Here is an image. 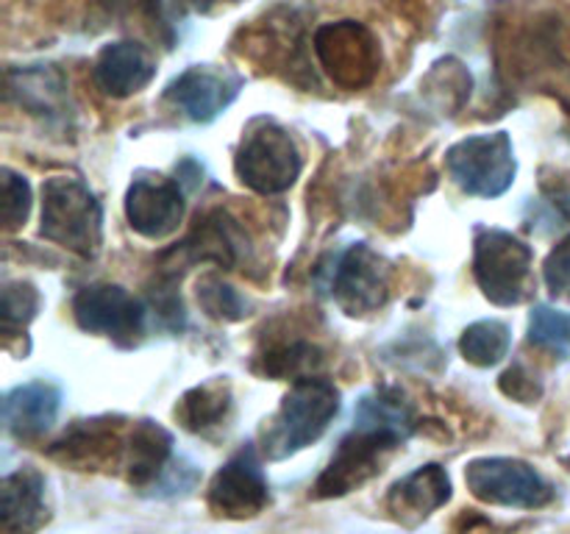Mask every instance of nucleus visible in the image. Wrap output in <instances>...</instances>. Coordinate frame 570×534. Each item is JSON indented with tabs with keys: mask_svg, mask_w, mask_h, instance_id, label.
Returning <instances> with one entry per match:
<instances>
[{
	"mask_svg": "<svg viewBox=\"0 0 570 534\" xmlns=\"http://www.w3.org/2000/svg\"><path fill=\"white\" fill-rule=\"evenodd\" d=\"M187 11H195V14H209L220 0H178Z\"/></svg>",
	"mask_w": 570,
	"mask_h": 534,
	"instance_id": "nucleus-30",
	"label": "nucleus"
},
{
	"mask_svg": "<svg viewBox=\"0 0 570 534\" xmlns=\"http://www.w3.org/2000/svg\"><path fill=\"white\" fill-rule=\"evenodd\" d=\"M451 501V478L445 467L421 465L390 487L387 512L404 526H417Z\"/></svg>",
	"mask_w": 570,
	"mask_h": 534,
	"instance_id": "nucleus-16",
	"label": "nucleus"
},
{
	"mask_svg": "<svg viewBox=\"0 0 570 534\" xmlns=\"http://www.w3.org/2000/svg\"><path fill=\"white\" fill-rule=\"evenodd\" d=\"M337 412L340 389L328 378H295L276 417L262 432V454L276 462L298 454L326 434Z\"/></svg>",
	"mask_w": 570,
	"mask_h": 534,
	"instance_id": "nucleus-1",
	"label": "nucleus"
},
{
	"mask_svg": "<svg viewBox=\"0 0 570 534\" xmlns=\"http://www.w3.org/2000/svg\"><path fill=\"white\" fill-rule=\"evenodd\" d=\"M48 243L92 259L104 243V206L76 176H50L42 184V226Z\"/></svg>",
	"mask_w": 570,
	"mask_h": 534,
	"instance_id": "nucleus-2",
	"label": "nucleus"
},
{
	"mask_svg": "<svg viewBox=\"0 0 570 534\" xmlns=\"http://www.w3.org/2000/svg\"><path fill=\"white\" fill-rule=\"evenodd\" d=\"M534 254L523 239L510 231L484 228L473 243V276L484 298L499 306H518L527 300L532 284Z\"/></svg>",
	"mask_w": 570,
	"mask_h": 534,
	"instance_id": "nucleus-5",
	"label": "nucleus"
},
{
	"mask_svg": "<svg viewBox=\"0 0 570 534\" xmlns=\"http://www.w3.org/2000/svg\"><path fill=\"white\" fill-rule=\"evenodd\" d=\"M176 417L187 432L212 437L232 417V389L226 382H206L187 389L176 404Z\"/></svg>",
	"mask_w": 570,
	"mask_h": 534,
	"instance_id": "nucleus-20",
	"label": "nucleus"
},
{
	"mask_svg": "<svg viewBox=\"0 0 570 534\" xmlns=\"http://www.w3.org/2000/svg\"><path fill=\"white\" fill-rule=\"evenodd\" d=\"M212 515L226 521H248L271 504V484L262 467L259 451L254 445L239 448L220 471L215 473L206 493Z\"/></svg>",
	"mask_w": 570,
	"mask_h": 534,
	"instance_id": "nucleus-9",
	"label": "nucleus"
},
{
	"mask_svg": "<svg viewBox=\"0 0 570 534\" xmlns=\"http://www.w3.org/2000/svg\"><path fill=\"white\" fill-rule=\"evenodd\" d=\"M317 61L343 89H360L376 78L382 50L376 37L362 22L340 20L317 28L312 39Z\"/></svg>",
	"mask_w": 570,
	"mask_h": 534,
	"instance_id": "nucleus-8",
	"label": "nucleus"
},
{
	"mask_svg": "<svg viewBox=\"0 0 570 534\" xmlns=\"http://www.w3.org/2000/svg\"><path fill=\"white\" fill-rule=\"evenodd\" d=\"M465 484L482 504L510 510H540L554 498V487L515 456H479L468 462Z\"/></svg>",
	"mask_w": 570,
	"mask_h": 534,
	"instance_id": "nucleus-7",
	"label": "nucleus"
},
{
	"mask_svg": "<svg viewBox=\"0 0 570 534\" xmlns=\"http://www.w3.org/2000/svg\"><path fill=\"white\" fill-rule=\"evenodd\" d=\"M543 276L551 293L570 298V239H566V243H560L551 250V256L546 259Z\"/></svg>",
	"mask_w": 570,
	"mask_h": 534,
	"instance_id": "nucleus-28",
	"label": "nucleus"
},
{
	"mask_svg": "<svg viewBox=\"0 0 570 534\" xmlns=\"http://www.w3.org/2000/svg\"><path fill=\"white\" fill-rule=\"evenodd\" d=\"M512 332L504 320H476L462 332L460 350L471 365L493 367L510 354Z\"/></svg>",
	"mask_w": 570,
	"mask_h": 534,
	"instance_id": "nucleus-22",
	"label": "nucleus"
},
{
	"mask_svg": "<svg viewBox=\"0 0 570 534\" xmlns=\"http://www.w3.org/2000/svg\"><path fill=\"white\" fill-rule=\"evenodd\" d=\"M128 437L122 439V426L115 417L78 421L70 432L50 445V456L76 471H100V467L122 465Z\"/></svg>",
	"mask_w": 570,
	"mask_h": 534,
	"instance_id": "nucleus-13",
	"label": "nucleus"
},
{
	"mask_svg": "<svg viewBox=\"0 0 570 534\" xmlns=\"http://www.w3.org/2000/svg\"><path fill=\"white\" fill-rule=\"evenodd\" d=\"M39 293L28 281H11L3 289V334L11 339L26 332L28 323L37 317Z\"/></svg>",
	"mask_w": 570,
	"mask_h": 534,
	"instance_id": "nucleus-24",
	"label": "nucleus"
},
{
	"mask_svg": "<svg viewBox=\"0 0 570 534\" xmlns=\"http://www.w3.org/2000/svg\"><path fill=\"white\" fill-rule=\"evenodd\" d=\"M198 304L212 320H220V323H234V320H243L248 315V306H245V298L232 287V284L223 281L217 273H206L200 276L198 281Z\"/></svg>",
	"mask_w": 570,
	"mask_h": 534,
	"instance_id": "nucleus-23",
	"label": "nucleus"
},
{
	"mask_svg": "<svg viewBox=\"0 0 570 534\" xmlns=\"http://www.w3.org/2000/svg\"><path fill=\"white\" fill-rule=\"evenodd\" d=\"M61 389L50 382H28L6 393L3 426L20 443L39 439L59 417Z\"/></svg>",
	"mask_w": 570,
	"mask_h": 534,
	"instance_id": "nucleus-18",
	"label": "nucleus"
},
{
	"mask_svg": "<svg viewBox=\"0 0 570 534\" xmlns=\"http://www.w3.org/2000/svg\"><path fill=\"white\" fill-rule=\"evenodd\" d=\"M529 339L540 348L570 350V312L551 309V306H538L529 317Z\"/></svg>",
	"mask_w": 570,
	"mask_h": 534,
	"instance_id": "nucleus-25",
	"label": "nucleus"
},
{
	"mask_svg": "<svg viewBox=\"0 0 570 534\" xmlns=\"http://www.w3.org/2000/svg\"><path fill=\"white\" fill-rule=\"evenodd\" d=\"M243 78L220 67H189L167 87V100L193 122H212L239 95Z\"/></svg>",
	"mask_w": 570,
	"mask_h": 534,
	"instance_id": "nucleus-14",
	"label": "nucleus"
},
{
	"mask_svg": "<svg viewBox=\"0 0 570 534\" xmlns=\"http://www.w3.org/2000/svg\"><path fill=\"white\" fill-rule=\"evenodd\" d=\"M0 512H3V534H37L48 523V501H45V476L33 467H20L6 473L0 484Z\"/></svg>",
	"mask_w": 570,
	"mask_h": 534,
	"instance_id": "nucleus-19",
	"label": "nucleus"
},
{
	"mask_svg": "<svg viewBox=\"0 0 570 534\" xmlns=\"http://www.w3.org/2000/svg\"><path fill=\"white\" fill-rule=\"evenodd\" d=\"M237 178L259 195H282L298 181L304 159L287 128L273 120H254L234 156Z\"/></svg>",
	"mask_w": 570,
	"mask_h": 534,
	"instance_id": "nucleus-3",
	"label": "nucleus"
},
{
	"mask_svg": "<svg viewBox=\"0 0 570 534\" xmlns=\"http://www.w3.org/2000/svg\"><path fill=\"white\" fill-rule=\"evenodd\" d=\"M128 226L145 239H165L184 220V189L161 176L134 178L126 192Z\"/></svg>",
	"mask_w": 570,
	"mask_h": 534,
	"instance_id": "nucleus-12",
	"label": "nucleus"
},
{
	"mask_svg": "<svg viewBox=\"0 0 570 534\" xmlns=\"http://www.w3.org/2000/svg\"><path fill=\"white\" fill-rule=\"evenodd\" d=\"M173 459V434L154 421H139L128 434L126 456H122V471L134 490L154 495L161 476L170 471Z\"/></svg>",
	"mask_w": 570,
	"mask_h": 534,
	"instance_id": "nucleus-17",
	"label": "nucleus"
},
{
	"mask_svg": "<svg viewBox=\"0 0 570 534\" xmlns=\"http://www.w3.org/2000/svg\"><path fill=\"white\" fill-rule=\"evenodd\" d=\"M154 53L145 44L131 42V39L104 44L92 67L95 83L109 98H128V95L142 92L154 81Z\"/></svg>",
	"mask_w": 570,
	"mask_h": 534,
	"instance_id": "nucleus-15",
	"label": "nucleus"
},
{
	"mask_svg": "<svg viewBox=\"0 0 570 534\" xmlns=\"http://www.w3.org/2000/svg\"><path fill=\"white\" fill-rule=\"evenodd\" d=\"M445 167L456 187L476 198H499L515 181V148L507 131L460 139L445 154Z\"/></svg>",
	"mask_w": 570,
	"mask_h": 534,
	"instance_id": "nucleus-6",
	"label": "nucleus"
},
{
	"mask_svg": "<svg viewBox=\"0 0 570 534\" xmlns=\"http://www.w3.org/2000/svg\"><path fill=\"white\" fill-rule=\"evenodd\" d=\"M317 348L306 343H293V345H278L271 354H265V373L278 378L298 376L304 378L306 370L317 365Z\"/></svg>",
	"mask_w": 570,
	"mask_h": 534,
	"instance_id": "nucleus-27",
	"label": "nucleus"
},
{
	"mask_svg": "<svg viewBox=\"0 0 570 534\" xmlns=\"http://www.w3.org/2000/svg\"><path fill=\"white\" fill-rule=\"evenodd\" d=\"M404 443V434L371 426V423H354V432L340 439L334 456L317 476L312 495L315 498H343V495L365 487L373 476L382 473L384 459Z\"/></svg>",
	"mask_w": 570,
	"mask_h": 534,
	"instance_id": "nucleus-4",
	"label": "nucleus"
},
{
	"mask_svg": "<svg viewBox=\"0 0 570 534\" xmlns=\"http://www.w3.org/2000/svg\"><path fill=\"white\" fill-rule=\"evenodd\" d=\"M0 198H3V204H0L3 228L9 234L17 231L28 220V211H31V187L11 167H3V172H0Z\"/></svg>",
	"mask_w": 570,
	"mask_h": 534,
	"instance_id": "nucleus-26",
	"label": "nucleus"
},
{
	"mask_svg": "<svg viewBox=\"0 0 570 534\" xmlns=\"http://www.w3.org/2000/svg\"><path fill=\"white\" fill-rule=\"evenodd\" d=\"M11 92L26 103L33 115L59 117L65 115L67 103V83L56 70H22L11 72Z\"/></svg>",
	"mask_w": 570,
	"mask_h": 534,
	"instance_id": "nucleus-21",
	"label": "nucleus"
},
{
	"mask_svg": "<svg viewBox=\"0 0 570 534\" xmlns=\"http://www.w3.org/2000/svg\"><path fill=\"white\" fill-rule=\"evenodd\" d=\"M501 389H504L510 398L521 400V404H534V400L543 395V387H540L538 378H534L532 373L523 370L521 365L510 367V370L501 376Z\"/></svg>",
	"mask_w": 570,
	"mask_h": 534,
	"instance_id": "nucleus-29",
	"label": "nucleus"
},
{
	"mask_svg": "<svg viewBox=\"0 0 570 534\" xmlns=\"http://www.w3.org/2000/svg\"><path fill=\"white\" fill-rule=\"evenodd\" d=\"M72 315L83 332L109 337L117 345H134L142 334L148 309L117 284H92L72 298Z\"/></svg>",
	"mask_w": 570,
	"mask_h": 534,
	"instance_id": "nucleus-11",
	"label": "nucleus"
},
{
	"mask_svg": "<svg viewBox=\"0 0 570 534\" xmlns=\"http://www.w3.org/2000/svg\"><path fill=\"white\" fill-rule=\"evenodd\" d=\"M387 259L371 245L356 243L337 256L332 270V295L345 315H367L387 304L390 298Z\"/></svg>",
	"mask_w": 570,
	"mask_h": 534,
	"instance_id": "nucleus-10",
	"label": "nucleus"
}]
</instances>
